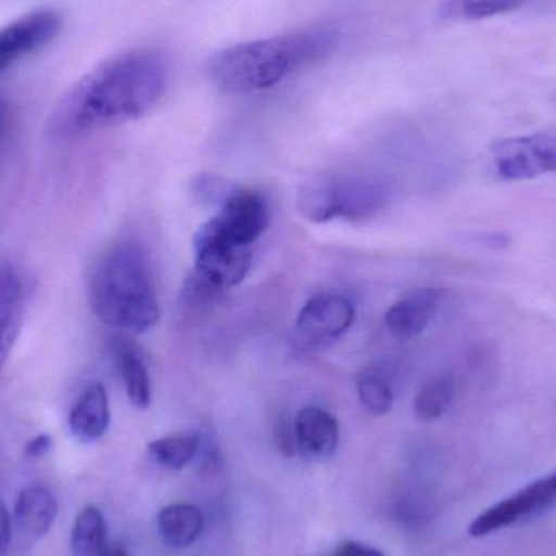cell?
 I'll use <instances>...</instances> for the list:
<instances>
[{
	"label": "cell",
	"mask_w": 556,
	"mask_h": 556,
	"mask_svg": "<svg viewBox=\"0 0 556 556\" xmlns=\"http://www.w3.org/2000/svg\"><path fill=\"white\" fill-rule=\"evenodd\" d=\"M356 391L363 407L376 417L388 414L394 404V392L384 376L375 369H365L356 379Z\"/></svg>",
	"instance_id": "21"
},
{
	"label": "cell",
	"mask_w": 556,
	"mask_h": 556,
	"mask_svg": "<svg viewBox=\"0 0 556 556\" xmlns=\"http://www.w3.org/2000/svg\"><path fill=\"white\" fill-rule=\"evenodd\" d=\"M156 528L166 545L173 548H186L198 541L204 528V519L195 506L176 503L160 511Z\"/></svg>",
	"instance_id": "15"
},
{
	"label": "cell",
	"mask_w": 556,
	"mask_h": 556,
	"mask_svg": "<svg viewBox=\"0 0 556 556\" xmlns=\"http://www.w3.org/2000/svg\"><path fill=\"white\" fill-rule=\"evenodd\" d=\"M294 425L296 451L307 460L330 459L339 447L340 430L336 418L316 405L298 412Z\"/></svg>",
	"instance_id": "11"
},
{
	"label": "cell",
	"mask_w": 556,
	"mask_h": 556,
	"mask_svg": "<svg viewBox=\"0 0 556 556\" xmlns=\"http://www.w3.org/2000/svg\"><path fill=\"white\" fill-rule=\"evenodd\" d=\"M386 201L388 192L381 182L333 175L311 176L298 191V211L313 224L365 220L378 214Z\"/></svg>",
	"instance_id": "4"
},
{
	"label": "cell",
	"mask_w": 556,
	"mask_h": 556,
	"mask_svg": "<svg viewBox=\"0 0 556 556\" xmlns=\"http://www.w3.org/2000/svg\"><path fill=\"white\" fill-rule=\"evenodd\" d=\"M88 303L111 329L143 333L156 326L159 300L139 247L119 244L98 261L88 281Z\"/></svg>",
	"instance_id": "3"
},
{
	"label": "cell",
	"mask_w": 556,
	"mask_h": 556,
	"mask_svg": "<svg viewBox=\"0 0 556 556\" xmlns=\"http://www.w3.org/2000/svg\"><path fill=\"white\" fill-rule=\"evenodd\" d=\"M111 424L110 399L100 382L88 386L68 414V428L75 440L97 443L106 434Z\"/></svg>",
	"instance_id": "14"
},
{
	"label": "cell",
	"mask_w": 556,
	"mask_h": 556,
	"mask_svg": "<svg viewBox=\"0 0 556 556\" xmlns=\"http://www.w3.org/2000/svg\"><path fill=\"white\" fill-rule=\"evenodd\" d=\"M51 447L52 438L49 434H38L26 443L23 454H25L26 459H41L51 451Z\"/></svg>",
	"instance_id": "24"
},
{
	"label": "cell",
	"mask_w": 556,
	"mask_h": 556,
	"mask_svg": "<svg viewBox=\"0 0 556 556\" xmlns=\"http://www.w3.org/2000/svg\"><path fill=\"white\" fill-rule=\"evenodd\" d=\"M238 189L240 188H237L233 182L218 176H201L194 185L195 198L202 204L220 205V207Z\"/></svg>",
	"instance_id": "22"
},
{
	"label": "cell",
	"mask_w": 556,
	"mask_h": 556,
	"mask_svg": "<svg viewBox=\"0 0 556 556\" xmlns=\"http://www.w3.org/2000/svg\"><path fill=\"white\" fill-rule=\"evenodd\" d=\"M59 506L46 486H26L13 506V529L22 544L33 545L48 535L58 518Z\"/></svg>",
	"instance_id": "10"
},
{
	"label": "cell",
	"mask_w": 556,
	"mask_h": 556,
	"mask_svg": "<svg viewBox=\"0 0 556 556\" xmlns=\"http://www.w3.org/2000/svg\"><path fill=\"white\" fill-rule=\"evenodd\" d=\"M526 0H443L441 13L447 20L492 18L521 9Z\"/></svg>",
	"instance_id": "20"
},
{
	"label": "cell",
	"mask_w": 556,
	"mask_h": 556,
	"mask_svg": "<svg viewBox=\"0 0 556 556\" xmlns=\"http://www.w3.org/2000/svg\"><path fill=\"white\" fill-rule=\"evenodd\" d=\"M110 544L106 519L100 509L87 506L81 509L72 528L71 548L74 556H100Z\"/></svg>",
	"instance_id": "17"
},
{
	"label": "cell",
	"mask_w": 556,
	"mask_h": 556,
	"mask_svg": "<svg viewBox=\"0 0 556 556\" xmlns=\"http://www.w3.org/2000/svg\"><path fill=\"white\" fill-rule=\"evenodd\" d=\"M25 288L16 267L0 261V369L9 359L22 329Z\"/></svg>",
	"instance_id": "13"
},
{
	"label": "cell",
	"mask_w": 556,
	"mask_h": 556,
	"mask_svg": "<svg viewBox=\"0 0 556 556\" xmlns=\"http://www.w3.org/2000/svg\"><path fill=\"white\" fill-rule=\"evenodd\" d=\"M496 175L506 181H526L556 173V132L500 140L492 147Z\"/></svg>",
	"instance_id": "6"
},
{
	"label": "cell",
	"mask_w": 556,
	"mask_h": 556,
	"mask_svg": "<svg viewBox=\"0 0 556 556\" xmlns=\"http://www.w3.org/2000/svg\"><path fill=\"white\" fill-rule=\"evenodd\" d=\"M165 59L149 49L121 52L88 72L65 93L52 117L62 136L139 119L165 93Z\"/></svg>",
	"instance_id": "1"
},
{
	"label": "cell",
	"mask_w": 556,
	"mask_h": 556,
	"mask_svg": "<svg viewBox=\"0 0 556 556\" xmlns=\"http://www.w3.org/2000/svg\"><path fill=\"white\" fill-rule=\"evenodd\" d=\"M355 320V306L339 293H320L311 298L293 326V343L301 352H314L339 340Z\"/></svg>",
	"instance_id": "5"
},
{
	"label": "cell",
	"mask_w": 556,
	"mask_h": 556,
	"mask_svg": "<svg viewBox=\"0 0 556 556\" xmlns=\"http://www.w3.org/2000/svg\"><path fill=\"white\" fill-rule=\"evenodd\" d=\"M62 28L64 18L52 9L26 13L0 28V74L48 46Z\"/></svg>",
	"instance_id": "8"
},
{
	"label": "cell",
	"mask_w": 556,
	"mask_h": 556,
	"mask_svg": "<svg viewBox=\"0 0 556 556\" xmlns=\"http://www.w3.org/2000/svg\"><path fill=\"white\" fill-rule=\"evenodd\" d=\"M456 395V384L451 376H438L431 381L425 382L424 388L415 397V415L418 420L437 421L450 410Z\"/></svg>",
	"instance_id": "19"
},
{
	"label": "cell",
	"mask_w": 556,
	"mask_h": 556,
	"mask_svg": "<svg viewBox=\"0 0 556 556\" xmlns=\"http://www.w3.org/2000/svg\"><path fill=\"white\" fill-rule=\"evenodd\" d=\"M269 224V207L266 199L257 191L238 189L217 215L198 231L207 237L218 238L238 247L251 248Z\"/></svg>",
	"instance_id": "7"
},
{
	"label": "cell",
	"mask_w": 556,
	"mask_h": 556,
	"mask_svg": "<svg viewBox=\"0 0 556 556\" xmlns=\"http://www.w3.org/2000/svg\"><path fill=\"white\" fill-rule=\"evenodd\" d=\"M556 502V472L545 479L538 480L522 489L516 495L496 503L482 515L473 519L469 526V534L472 538H485L500 529L515 525L526 516L534 515L548 508Z\"/></svg>",
	"instance_id": "9"
},
{
	"label": "cell",
	"mask_w": 556,
	"mask_h": 556,
	"mask_svg": "<svg viewBox=\"0 0 556 556\" xmlns=\"http://www.w3.org/2000/svg\"><path fill=\"white\" fill-rule=\"evenodd\" d=\"M332 556H386L378 548L369 547V545L359 544V542L346 541L342 542L339 547L333 551Z\"/></svg>",
	"instance_id": "25"
},
{
	"label": "cell",
	"mask_w": 556,
	"mask_h": 556,
	"mask_svg": "<svg viewBox=\"0 0 556 556\" xmlns=\"http://www.w3.org/2000/svg\"><path fill=\"white\" fill-rule=\"evenodd\" d=\"M100 556H130L129 552L126 551V548L123 547V545L119 544H108L106 548H104L103 552H101Z\"/></svg>",
	"instance_id": "27"
},
{
	"label": "cell",
	"mask_w": 556,
	"mask_h": 556,
	"mask_svg": "<svg viewBox=\"0 0 556 556\" xmlns=\"http://www.w3.org/2000/svg\"><path fill=\"white\" fill-rule=\"evenodd\" d=\"M201 446L195 433L169 434L149 444V457L156 466L166 470H181L194 459Z\"/></svg>",
	"instance_id": "18"
},
{
	"label": "cell",
	"mask_w": 556,
	"mask_h": 556,
	"mask_svg": "<svg viewBox=\"0 0 556 556\" xmlns=\"http://www.w3.org/2000/svg\"><path fill=\"white\" fill-rule=\"evenodd\" d=\"M117 368L130 404L146 410L152 404V384L142 356L129 345L117 346Z\"/></svg>",
	"instance_id": "16"
},
{
	"label": "cell",
	"mask_w": 556,
	"mask_h": 556,
	"mask_svg": "<svg viewBox=\"0 0 556 556\" xmlns=\"http://www.w3.org/2000/svg\"><path fill=\"white\" fill-rule=\"evenodd\" d=\"M443 290L421 288L399 300L384 314V324L392 336L412 339L420 336L437 314Z\"/></svg>",
	"instance_id": "12"
},
{
	"label": "cell",
	"mask_w": 556,
	"mask_h": 556,
	"mask_svg": "<svg viewBox=\"0 0 556 556\" xmlns=\"http://www.w3.org/2000/svg\"><path fill=\"white\" fill-rule=\"evenodd\" d=\"M13 522L9 509L0 502V555L9 551L12 542Z\"/></svg>",
	"instance_id": "26"
},
{
	"label": "cell",
	"mask_w": 556,
	"mask_h": 556,
	"mask_svg": "<svg viewBox=\"0 0 556 556\" xmlns=\"http://www.w3.org/2000/svg\"><path fill=\"white\" fill-rule=\"evenodd\" d=\"M337 33L309 28L222 49L207 64L208 77L227 93L269 90L298 71L323 61L336 48Z\"/></svg>",
	"instance_id": "2"
},
{
	"label": "cell",
	"mask_w": 556,
	"mask_h": 556,
	"mask_svg": "<svg viewBox=\"0 0 556 556\" xmlns=\"http://www.w3.org/2000/svg\"><path fill=\"white\" fill-rule=\"evenodd\" d=\"M277 446L283 456H293L296 451V440H294V425L288 420L278 421L277 427Z\"/></svg>",
	"instance_id": "23"
}]
</instances>
